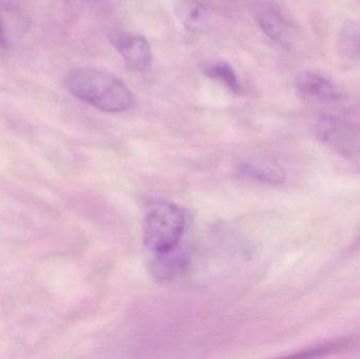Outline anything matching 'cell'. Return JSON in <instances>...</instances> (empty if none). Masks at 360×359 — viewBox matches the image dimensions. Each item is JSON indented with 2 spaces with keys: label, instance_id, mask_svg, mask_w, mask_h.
Masks as SVG:
<instances>
[{
  "label": "cell",
  "instance_id": "obj_15",
  "mask_svg": "<svg viewBox=\"0 0 360 359\" xmlns=\"http://www.w3.org/2000/svg\"><path fill=\"white\" fill-rule=\"evenodd\" d=\"M359 60H360V58H359Z\"/></svg>",
  "mask_w": 360,
  "mask_h": 359
},
{
  "label": "cell",
  "instance_id": "obj_7",
  "mask_svg": "<svg viewBox=\"0 0 360 359\" xmlns=\"http://www.w3.org/2000/svg\"><path fill=\"white\" fill-rule=\"evenodd\" d=\"M177 13L182 25L192 33H201L209 25L207 8L198 0H180Z\"/></svg>",
  "mask_w": 360,
  "mask_h": 359
},
{
  "label": "cell",
  "instance_id": "obj_12",
  "mask_svg": "<svg viewBox=\"0 0 360 359\" xmlns=\"http://www.w3.org/2000/svg\"><path fill=\"white\" fill-rule=\"evenodd\" d=\"M21 0H0V10L17 12L20 8Z\"/></svg>",
  "mask_w": 360,
  "mask_h": 359
},
{
  "label": "cell",
  "instance_id": "obj_8",
  "mask_svg": "<svg viewBox=\"0 0 360 359\" xmlns=\"http://www.w3.org/2000/svg\"><path fill=\"white\" fill-rule=\"evenodd\" d=\"M188 266V257L180 252L179 247L171 252L156 255L155 261L152 265L153 275L160 280H171L181 273Z\"/></svg>",
  "mask_w": 360,
  "mask_h": 359
},
{
  "label": "cell",
  "instance_id": "obj_6",
  "mask_svg": "<svg viewBox=\"0 0 360 359\" xmlns=\"http://www.w3.org/2000/svg\"><path fill=\"white\" fill-rule=\"evenodd\" d=\"M256 21L264 35L283 50L289 51L292 46V29L289 22L276 6L264 4L257 11Z\"/></svg>",
  "mask_w": 360,
  "mask_h": 359
},
{
  "label": "cell",
  "instance_id": "obj_5",
  "mask_svg": "<svg viewBox=\"0 0 360 359\" xmlns=\"http://www.w3.org/2000/svg\"><path fill=\"white\" fill-rule=\"evenodd\" d=\"M296 88L304 98L323 103H338L344 99L342 91L315 72L302 71L296 77Z\"/></svg>",
  "mask_w": 360,
  "mask_h": 359
},
{
  "label": "cell",
  "instance_id": "obj_9",
  "mask_svg": "<svg viewBox=\"0 0 360 359\" xmlns=\"http://www.w3.org/2000/svg\"><path fill=\"white\" fill-rule=\"evenodd\" d=\"M338 51L348 59L360 58V29L355 23H346L338 35Z\"/></svg>",
  "mask_w": 360,
  "mask_h": 359
},
{
  "label": "cell",
  "instance_id": "obj_10",
  "mask_svg": "<svg viewBox=\"0 0 360 359\" xmlns=\"http://www.w3.org/2000/svg\"><path fill=\"white\" fill-rule=\"evenodd\" d=\"M205 74L210 78L219 80L224 84L229 90L232 91L235 94L241 92L240 84L237 79L236 73L233 67L226 63H216L214 65H209L205 69Z\"/></svg>",
  "mask_w": 360,
  "mask_h": 359
},
{
  "label": "cell",
  "instance_id": "obj_2",
  "mask_svg": "<svg viewBox=\"0 0 360 359\" xmlns=\"http://www.w3.org/2000/svg\"><path fill=\"white\" fill-rule=\"evenodd\" d=\"M186 225L188 214L184 208L165 200L154 202L143 221V244L156 255L171 252L179 248Z\"/></svg>",
  "mask_w": 360,
  "mask_h": 359
},
{
  "label": "cell",
  "instance_id": "obj_11",
  "mask_svg": "<svg viewBox=\"0 0 360 359\" xmlns=\"http://www.w3.org/2000/svg\"><path fill=\"white\" fill-rule=\"evenodd\" d=\"M353 344H354V341H352V339H336V341L321 344V345L315 346V347L310 348V349L298 352V353L293 354L292 358H317V356L325 355V354L331 353V352L347 349Z\"/></svg>",
  "mask_w": 360,
  "mask_h": 359
},
{
  "label": "cell",
  "instance_id": "obj_4",
  "mask_svg": "<svg viewBox=\"0 0 360 359\" xmlns=\"http://www.w3.org/2000/svg\"><path fill=\"white\" fill-rule=\"evenodd\" d=\"M115 46L126 65L133 71L146 72L151 67L153 54L145 37L136 34H122L115 39Z\"/></svg>",
  "mask_w": 360,
  "mask_h": 359
},
{
  "label": "cell",
  "instance_id": "obj_14",
  "mask_svg": "<svg viewBox=\"0 0 360 359\" xmlns=\"http://www.w3.org/2000/svg\"><path fill=\"white\" fill-rule=\"evenodd\" d=\"M84 1H96V0H84Z\"/></svg>",
  "mask_w": 360,
  "mask_h": 359
},
{
  "label": "cell",
  "instance_id": "obj_13",
  "mask_svg": "<svg viewBox=\"0 0 360 359\" xmlns=\"http://www.w3.org/2000/svg\"><path fill=\"white\" fill-rule=\"evenodd\" d=\"M8 44V38H6V31H4V25H2L1 19H0V46L6 48Z\"/></svg>",
  "mask_w": 360,
  "mask_h": 359
},
{
  "label": "cell",
  "instance_id": "obj_3",
  "mask_svg": "<svg viewBox=\"0 0 360 359\" xmlns=\"http://www.w3.org/2000/svg\"><path fill=\"white\" fill-rule=\"evenodd\" d=\"M315 132L321 143L347 157H353L360 150L356 131L348 122L333 117L321 116L317 120Z\"/></svg>",
  "mask_w": 360,
  "mask_h": 359
},
{
  "label": "cell",
  "instance_id": "obj_1",
  "mask_svg": "<svg viewBox=\"0 0 360 359\" xmlns=\"http://www.w3.org/2000/svg\"><path fill=\"white\" fill-rule=\"evenodd\" d=\"M65 86L74 97L103 112L120 113L131 109L134 103L130 89L105 70H74L68 75Z\"/></svg>",
  "mask_w": 360,
  "mask_h": 359
}]
</instances>
